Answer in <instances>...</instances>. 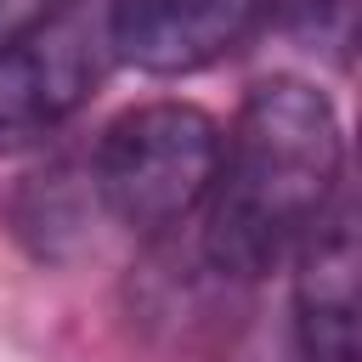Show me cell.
<instances>
[{
    "label": "cell",
    "mask_w": 362,
    "mask_h": 362,
    "mask_svg": "<svg viewBox=\"0 0 362 362\" xmlns=\"http://www.w3.org/2000/svg\"><path fill=\"white\" fill-rule=\"evenodd\" d=\"M345 136L334 102L305 79H260L221 136L204 198V255L221 277L255 283L294 260L305 232L334 209Z\"/></svg>",
    "instance_id": "cell-1"
},
{
    "label": "cell",
    "mask_w": 362,
    "mask_h": 362,
    "mask_svg": "<svg viewBox=\"0 0 362 362\" xmlns=\"http://www.w3.org/2000/svg\"><path fill=\"white\" fill-rule=\"evenodd\" d=\"M215 164H221V124L204 107L136 102L96 136L90 192L119 226L164 232L209 198Z\"/></svg>",
    "instance_id": "cell-2"
},
{
    "label": "cell",
    "mask_w": 362,
    "mask_h": 362,
    "mask_svg": "<svg viewBox=\"0 0 362 362\" xmlns=\"http://www.w3.org/2000/svg\"><path fill=\"white\" fill-rule=\"evenodd\" d=\"M107 34L74 0L0 57V158L45 147L102 85Z\"/></svg>",
    "instance_id": "cell-3"
},
{
    "label": "cell",
    "mask_w": 362,
    "mask_h": 362,
    "mask_svg": "<svg viewBox=\"0 0 362 362\" xmlns=\"http://www.w3.org/2000/svg\"><path fill=\"white\" fill-rule=\"evenodd\" d=\"M266 23V0H107V51L141 74L175 79L232 57Z\"/></svg>",
    "instance_id": "cell-4"
},
{
    "label": "cell",
    "mask_w": 362,
    "mask_h": 362,
    "mask_svg": "<svg viewBox=\"0 0 362 362\" xmlns=\"http://www.w3.org/2000/svg\"><path fill=\"white\" fill-rule=\"evenodd\" d=\"M294 345L300 362H356V209H334L294 249Z\"/></svg>",
    "instance_id": "cell-5"
},
{
    "label": "cell",
    "mask_w": 362,
    "mask_h": 362,
    "mask_svg": "<svg viewBox=\"0 0 362 362\" xmlns=\"http://www.w3.org/2000/svg\"><path fill=\"white\" fill-rule=\"evenodd\" d=\"M266 17H277L300 40H345L351 0H266Z\"/></svg>",
    "instance_id": "cell-6"
},
{
    "label": "cell",
    "mask_w": 362,
    "mask_h": 362,
    "mask_svg": "<svg viewBox=\"0 0 362 362\" xmlns=\"http://www.w3.org/2000/svg\"><path fill=\"white\" fill-rule=\"evenodd\" d=\"M62 6H74V0H0V57L11 45H23L34 28H45Z\"/></svg>",
    "instance_id": "cell-7"
}]
</instances>
